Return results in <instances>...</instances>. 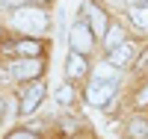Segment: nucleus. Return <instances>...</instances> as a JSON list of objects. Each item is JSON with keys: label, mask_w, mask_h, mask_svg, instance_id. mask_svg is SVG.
Segmentation results:
<instances>
[{"label": "nucleus", "mask_w": 148, "mask_h": 139, "mask_svg": "<svg viewBox=\"0 0 148 139\" xmlns=\"http://www.w3.org/2000/svg\"><path fill=\"white\" fill-rule=\"evenodd\" d=\"M12 24H15L18 30L30 33V36H39V33L47 30V15L42 9H36V6H18L12 12Z\"/></svg>", "instance_id": "1"}, {"label": "nucleus", "mask_w": 148, "mask_h": 139, "mask_svg": "<svg viewBox=\"0 0 148 139\" xmlns=\"http://www.w3.org/2000/svg\"><path fill=\"white\" fill-rule=\"evenodd\" d=\"M116 92V83L113 80H92L89 86H86V101H89L92 107H104L110 98H113Z\"/></svg>", "instance_id": "2"}, {"label": "nucleus", "mask_w": 148, "mask_h": 139, "mask_svg": "<svg viewBox=\"0 0 148 139\" xmlns=\"http://www.w3.org/2000/svg\"><path fill=\"white\" fill-rule=\"evenodd\" d=\"M68 42H71V50H74V53H86V50L92 47V30L86 27L83 21H77V24L68 30Z\"/></svg>", "instance_id": "3"}, {"label": "nucleus", "mask_w": 148, "mask_h": 139, "mask_svg": "<svg viewBox=\"0 0 148 139\" xmlns=\"http://www.w3.org/2000/svg\"><path fill=\"white\" fill-rule=\"evenodd\" d=\"M42 98H45V86L42 83H30L24 98H21V116H30V112L42 104Z\"/></svg>", "instance_id": "4"}, {"label": "nucleus", "mask_w": 148, "mask_h": 139, "mask_svg": "<svg viewBox=\"0 0 148 139\" xmlns=\"http://www.w3.org/2000/svg\"><path fill=\"white\" fill-rule=\"evenodd\" d=\"M12 74H15L18 80H30V77H39L42 74V62L39 59H21L15 68H12Z\"/></svg>", "instance_id": "5"}, {"label": "nucleus", "mask_w": 148, "mask_h": 139, "mask_svg": "<svg viewBox=\"0 0 148 139\" xmlns=\"http://www.w3.org/2000/svg\"><path fill=\"white\" fill-rule=\"evenodd\" d=\"M133 56H136V53H133V47H130V45H125V42H121L119 47H113V50H110V62H113V65H119V68L130 65V62H133Z\"/></svg>", "instance_id": "6"}, {"label": "nucleus", "mask_w": 148, "mask_h": 139, "mask_svg": "<svg viewBox=\"0 0 148 139\" xmlns=\"http://www.w3.org/2000/svg\"><path fill=\"white\" fill-rule=\"evenodd\" d=\"M130 18L136 27L148 30V0H136V3H130Z\"/></svg>", "instance_id": "7"}, {"label": "nucleus", "mask_w": 148, "mask_h": 139, "mask_svg": "<svg viewBox=\"0 0 148 139\" xmlns=\"http://www.w3.org/2000/svg\"><path fill=\"white\" fill-rule=\"evenodd\" d=\"M86 12H89V18H92V33L95 36H107V15L101 9L89 6V3H86Z\"/></svg>", "instance_id": "8"}, {"label": "nucleus", "mask_w": 148, "mask_h": 139, "mask_svg": "<svg viewBox=\"0 0 148 139\" xmlns=\"http://www.w3.org/2000/svg\"><path fill=\"white\" fill-rule=\"evenodd\" d=\"M86 71V62H83V53H68V62H65V74L68 77H80V74Z\"/></svg>", "instance_id": "9"}, {"label": "nucleus", "mask_w": 148, "mask_h": 139, "mask_svg": "<svg viewBox=\"0 0 148 139\" xmlns=\"http://www.w3.org/2000/svg\"><path fill=\"white\" fill-rule=\"evenodd\" d=\"M127 133H130L133 139H148V124H145L142 118H133V121L127 124Z\"/></svg>", "instance_id": "10"}, {"label": "nucleus", "mask_w": 148, "mask_h": 139, "mask_svg": "<svg viewBox=\"0 0 148 139\" xmlns=\"http://www.w3.org/2000/svg\"><path fill=\"white\" fill-rule=\"evenodd\" d=\"M15 50L24 53V56H30V59H36V56H39V50H42V45H39V42H18Z\"/></svg>", "instance_id": "11"}, {"label": "nucleus", "mask_w": 148, "mask_h": 139, "mask_svg": "<svg viewBox=\"0 0 148 139\" xmlns=\"http://www.w3.org/2000/svg\"><path fill=\"white\" fill-rule=\"evenodd\" d=\"M95 80H119V74L113 71V65H95Z\"/></svg>", "instance_id": "12"}, {"label": "nucleus", "mask_w": 148, "mask_h": 139, "mask_svg": "<svg viewBox=\"0 0 148 139\" xmlns=\"http://www.w3.org/2000/svg\"><path fill=\"white\" fill-rule=\"evenodd\" d=\"M110 50H113V47H119L121 45V30L119 27H113V30H107V42H104Z\"/></svg>", "instance_id": "13"}, {"label": "nucleus", "mask_w": 148, "mask_h": 139, "mask_svg": "<svg viewBox=\"0 0 148 139\" xmlns=\"http://www.w3.org/2000/svg\"><path fill=\"white\" fill-rule=\"evenodd\" d=\"M71 98H74L71 86H59V92H56V101H59V104H71Z\"/></svg>", "instance_id": "14"}, {"label": "nucleus", "mask_w": 148, "mask_h": 139, "mask_svg": "<svg viewBox=\"0 0 148 139\" xmlns=\"http://www.w3.org/2000/svg\"><path fill=\"white\" fill-rule=\"evenodd\" d=\"M9 139H36V136H33L30 130H18V133H12Z\"/></svg>", "instance_id": "15"}, {"label": "nucleus", "mask_w": 148, "mask_h": 139, "mask_svg": "<svg viewBox=\"0 0 148 139\" xmlns=\"http://www.w3.org/2000/svg\"><path fill=\"white\" fill-rule=\"evenodd\" d=\"M139 104H148V86H145V92L139 95Z\"/></svg>", "instance_id": "16"}, {"label": "nucleus", "mask_w": 148, "mask_h": 139, "mask_svg": "<svg viewBox=\"0 0 148 139\" xmlns=\"http://www.w3.org/2000/svg\"><path fill=\"white\" fill-rule=\"evenodd\" d=\"M12 3H18V0H0V6H12Z\"/></svg>", "instance_id": "17"}, {"label": "nucleus", "mask_w": 148, "mask_h": 139, "mask_svg": "<svg viewBox=\"0 0 148 139\" xmlns=\"http://www.w3.org/2000/svg\"><path fill=\"white\" fill-rule=\"evenodd\" d=\"M130 3H136V0H130Z\"/></svg>", "instance_id": "18"}, {"label": "nucleus", "mask_w": 148, "mask_h": 139, "mask_svg": "<svg viewBox=\"0 0 148 139\" xmlns=\"http://www.w3.org/2000/svg\"><path fill=\"white\" fill-rule=\"evenodd\" d=\"M0 77H3V71H0Z\"/></svg>", "instance_id": "19"}]
</instances>
